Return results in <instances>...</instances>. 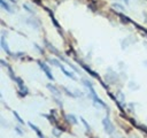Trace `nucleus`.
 Segmentation results:
<instances>
[{
  "label": "nucleus",
  "mask_w": 147,
  "mask_h": 138,
  "mask_svg": "<svg viewBox=\"0 0 147 138\" xmlns=\"http://www.w3.org/2000/svg\"><path fill=\"white\" fill-rule=\"evenodd\" d=\"M60 69L62 70V72H63V74H64L67 77H69V78H71V79H74V80H77V77H76L75 75H72L71 72H69V71H68V70H67V69H65L63 66H61V67H60Z\"/></svg>",
  "instance_id": "obj_7"
},
{
  "label": "nucleus",
  "mask_w": 147,
  "mask_h": 138,
  "mask_svg": "<svg viewBox=\"0 0 147 138\" xmlns=\"http://www.w3.org/2000/svg\"><path fill=\"white\" fill-rule=\"evenodd\" d=\"M63 91L65 92V94H67V95H69V97H71V98H75V97H76V94H75V93H71L67 87H63Z\"/></svg>",
  "instance_id": "obj_14"
},
{
  "label": "nucleus",
  "mask_w": 147,
  "mask_h": 138,
  "mask_svg": "<svg viewBox=\"0 0 147 138\" xmlns=\"http://www.w3.org/2000/svg\"><path fill=\"white\" fill-rule=\"evenodd\" d=\"M9 1H10V2H13V3H15V2H16V0H9Z\"/></svg>",
  "instance_id": "obj_19"
},
{
  "label": "nucleus",
  "mask_w": 147,
  "mask_h": 138,
  "mask_svg": "<svg viewBox=\"0 0 147 138\" xmlns=\"http://www.w3.org/2000/svg\"><path fill=\"white\" fill-rule=\"evenodd\" d=\"M23 7L25 8V10H26V12H29V13H31V14H33V13H34V12L32 10V8H31L30 6H28L26 3H24V5H23Z\"/></svg>",
  "instance_id": "obj_16"
},
{
  "label": "nucleus",
  "mask_w": 147,
  "mask_h": 138,
  "mask_svg": "<svg viewBox=\"0 0 147 138\" xmlns=\"http://www.w3.org/2000/svg\"><path fill=\"white\" fill-rule=\"evenodd\" d=\"M49 62H51L53 66H55V67H59V68L62 66V64H61V62H60L59 60H56V59H51V60H49Z\"/></svg>",
  "instance_id": "obj_11"
},
{
  "label": "nucleus",
  "mask_w": 147,
  "mask_h": 138,
  "mask_svg": "<svg viewBox=\"0 0 147 138\" xmlns=\"http://www.w3.org/2000/svg\"><path fill=\"white\" fill-rule=\"evenodd\" d=\"M47 87L52 91V93H53V94H55V95H57V97H60V95H61V92H60L56 87H54L52 84H47Z\"/></svg>",
  "instance_id": "obj_9"
},
{
  "label": "nucleus",
  "mask_w": 147,
  "mask_h": 138,
  "mask_svg": "<svg viewBox=\"0 0 147 138\" xmlns=\"http://www.w3.org/2000/svg\"><path fill=\"white\" fill-rule=\"evenodd\" d=\"M124 1H125V2H126V3H127V2H129V0H124Z\"/></svg>",
  "instance_id": "obj_20"
},
{
  "label": "nucleus",
  "mask_w": 147,
  "mask_h": 138,
  "mask_svg": "<svg viewBox=\"0 0 147 138\" xmlns=\"http://www.w3.org/2000/svg\"><path fill=\"white\" fill-rule=\"evenodd\" d=\"M53 135H55L56 137H60L61 132H59V131H57V129H55V128H54V129H53Z\"/></svg>",
  "instance_id": "obj_18"
},
{
  "label": "nucleus",
  "mask_w": 147,
  "mask_h": 138,
  "mask_svg": "<svg viewBox=\"0 0 147 138\" xmlns=\"http://www.w3.org/2000/svg\"><path fill=\"white\" fill-rule=\"evenodd\" d=\"M15 131L20 135V136H23V131L21 130V128H18V126H15Z\"/></svg>",
  "instance_id": "obj_17"
},
{
  "label": "nucleus",
  "mask_w": 147,
  "mask_h": 138,
  "mask_svg": "<svg viewBox=\"0 0 147 138\" xmlns=\"http://www.w3.org/2000/svg\"><path fill=\"white\" fill-rule=\"evenodd\" d=\"M0 43H1V47H2V49H3L6 53L10 54V51H9V48H8V45H7V41H6V37H5V36H1V40H0Z\"/></svg>",
  "instance_id": "obj_5"
},
{
  "label": "nucleus",
  "mask_w": 147,
  "mask_h": 138,
  "mask_svg": "<svg viewBox=\"0 0 147 138\" xmlns=\"http://www.w3.org/2000/svg\"><path fill=\"white\" fill-rule=\"evenodd\" d=\"M38 63H39V67L44 70V72H45V75L51 79V80H53L54 79V77H53V75H52V71H51V69H49V67L46 64V63H44V62H41V61H38Z\"/></svg>",
  "instance_id": "obj_3"
},
{
  "label": "nucleus",
  "mask_w": 147,
  "mask_h": 138,
  "mask_svg": "<svg viewBox=\"0 0 147 138\" xmlns=\"http://www.w3.org/2000/svg\"><path fill=\"white\" fill-rule=\"evenodd\" d=\"M0 6H1L6 12H8V13H14V10H13L11 7L6 2V0H0Z\"/></svg>",
  "instance_id": "obj_6"
},
{
  "label": "nucleus",
  "mask_w": 147,
  "mask_h": 138,
  "mask_svg": "<svg viewBox=\"0 0 147 138\" xmlns=\"http://www.w3.org/2000/svg\"><path fill=\"white\" fill-rule=\"evenodd\" d=\"M29 125H30V128H31V129H32V130H33V131L37 133V136H38L39 138H45L44 133L41 132V130H40V129H39L37 125H34V124H33V123H31V122H29Z\"/></svg>",
  "instance_id": "obj_4"
},
{
  "label": "nucleus",
  "mask_w": 147,
  "mask_h": 138,
  "mask_svg": "<svg viewBox=\"0 0 147 138\" xmlns=\"http://www.w3.org/2000/svg\"><path fill=\"white\" fill-rule=\"evenodd\" d=\"M113 7H114V8H117V9L121 10V12L124 10V7H123L122 5H118V3H113Z\"/></svg>",
  "instance_id": "obj_15"
},
{
  "label": "nucleus",
  "mask_w": 147,
  "mask_h": 138,
  "mask_svg": "<svg viewBox=\"0 0 147 138\" xmlns=\"http://www.w3.org/2000/svg\"><path fill=\"white\" fill-rule=\"evenodd\" d=\"M16 82H17V86H18L20 95H21V97H25V95L29 93L28 87L24 85V83H23V80H22L21 78H16Z\"/></svg>",
  "instance_id": "obj_2"
},
{
  "label": "nucleus",
  "mask_w": 147,
  "mask_h": 138,
  "mask_svg": "<svg viewBox=\"0 0 147 138\" xmlns=\"http://www.w3.org/2000/svg\"><path fill=\"white\" fill-rule=\"evenodd\" d=\"M102 125H103V129H105L106 133H108V135H113L114 133L115 126H114V124L111 123V121L108 117H105L102 120Z\"/></svg>",
  "instance_id": "obj_1"
},
{
  "label": "nucleus",
  "mask_w": 147,
  "mask_h": 138,
  "mask_svg": "<svg viewBox=\"0 0 147 138\" xmlns=\"http://www.w3.org/2000/svg\"><path fill=\"white\" fill-rule=\"evenodd\" d=\"M13 114H14V116L16 117V120H17V121H18L21 124H24V121H23V120H22V117H21V116L17 114V112H15V110H14V112H13Z\"/></svg>",
  "instance_id": "obj_13"
},
{
  "label": "nucleus",
  "mask_w": 147,
  "mask_h": 138,
  "mask_svg": "<svg viewBox=\"0 0 147 138\" xmlns=\"http://www.w3.org/2000/svg\"><path fill=\"white\" fill-rule=\"evenodd\" d=\"M80 121H82V123L85 125V129H86V131H91V126H90V124L86 122V120H85V118H83V117H80Z\"/></svg>",
  "instance_id": "obj_12"
},
{
  "label": "nucleus",
  "mask_w": 147,
  "mask_h": 138,
  "mask_svg": "<svg viewBox=\"0 0 147 138\" xmlns=\"http://www.w3.org/2000/svg\"><path fill=\"white\" fill-rule=\"evenodd\" d=\"M82 84H84L88 90H91V89H94L93 87V85H92V83L90 82V80H87V79H82Z\"/></svg>",
  "instance_id": "obj_10"
},
{
  "label": "nucleus",
  "mask_w": 147,
  "mask_h": 138,
  "mask_svg": "<svg viewBox=\"0 0 147 138\" xmlns=\"http://www.w3.org/2000/svg\"><path fill=\"white\" fill-rule=\"evenodd\" d=\"M65 117H67L68 122H69V123H71V124H77V123H78V121H77V117H76L74 114H68Z\"/></svg>",
  "instance_id": "obj_8"
}]
</instances>
